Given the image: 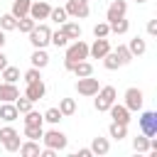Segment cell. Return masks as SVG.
Segmentation results:
<instances>
[{
    "mask_svg": "<svg viewBox=\"0 0 157 157\" xmlns=\"http://www.w3.org/2000/svg\"><path fill=\"white\" fill-rule=\"evenodd\" d=\"M64 10H66V15L74 17V20H86V17L91 15V5H88V0H66Z\"/></svg>",
    "mask_w": 157,
    "mask_h": 157,
    "instance_id": "8",
    "label": "cell"
},
{
    "mask_svg": "<svg viewBox=\"0 0 157 157\" xmlns=\"http://www.w3.org/2000/svg\"><path fill=\"white\" fill-rule=\"evenodd\" d=\"M5 42H7V39H5V32H2V29H0V49H2V47H5Z\"/></svg>",
    "mask_w": 157,
    "mask_h": 157,
    "instance_id": "44",
    "label": "cell"
},
{
    "mask_svg": "<svg viewBox=\"0 0 157 157\" xmlns=\"http://www.w3.org/2000/svg\"><path fill=\"white\" fill-rule=\"evenodd\" d=\"M101 61H103V66H105L108 71H115V69H120V61H118V56H115V52H113V49H110V52H108V54H105Z\"/></svg>",
    "mask_w": 157,
    "mask_h": 157,
    "instance_id": "35",
    "label": "cell"
},
{
    "mask_svg": "<svg viewBox=\"0 0 157 157\" xmlns=\"http://www.w3.org/2000/svg\"><path fill=\"white\" fill-rule=\"evenodd\" d=\"M108 135L113 137V140H125L128 137V125H120V123H113L110 120V125H108Z\"/></svg>",
    "mask_w": 157,
    "mask_h": 157,
    "instance_id": "24",
    "label": "cell"
},
{
    "mask_svg": "<svg viewBox=\"0 0 157 157\" xmlns=\"http://www.w3.org/2000/svg\"><path fill=\"white\" fill-rule=\"evenodd\" d=\"M140 132L147 135V137H155L157 135V113L155 110H140Z\"/></svg>",
    "mask_w": 157,
    "mask_h": 157,
    "instance_id": "7",
    "label": "cell"
},
{
    "mask_svg": "<svg viewBox=\"0 0 157 157\" xmlns=\"http://www.w3.org/2000/svg\"><path fill=\"white\" fill-rule=\"evenodd\" d=\"M115 101H118V91H115V86H101V88L96 91V101H93V105H96L98 113H108V108H110Z\"/></svg>",
    "mask_w": 157,
    "mask_h": 157,
    "instance_id": "3",
    "label": "cell"
},
{
    "mask_svg": "<svg viewBox=\"0 0 157 157\" xmlns=\"http://www.w3.org/2000/svg\"><path fill=\"white\" fill-rule=\"evenodd\" d=\"M25 96H27V98H29L32 103L42 101V98L47 96V86H44V81H42V78H37V81L27 83V88H25Z\"/></svg>",
    "mask_w": 157,
    "mask_h": 157,
    "instance_id": "13",
    "label": "cell"
},
{
    "mask_svg": "<svg viewBox=\"0 0 157 157\" xmlns=\"http://www.w3.org/2000/svg\"><path fill=\"white\" fill-rule=\"evenodd\" d=\"M34 25H37V22H34V20H32L29 15H25V17H20V20H17V29H20L22 34L32 32V27H34Z\"/></svg>",
    "mask_w": 157,
    "mask_h": 157,
    "instance_id": "38",
    "label": "cell"
},
{
    "mask_svg": "<svg viewBox=\"0 0 157 157\" xmlns=\"http://www.w3.org/2000/svg\"><path fill=\"white\" fill-rule=\"evenodd\" d=\"M91 150H93V155H108L110 152V142H108V137H93L91 140Z\"/></svg>",
    "mask_w": 157,
    "mask_h": 157,
    "instance_id": "22",
    "label": "cell"
},
{
    "mask_svg": "<svg viewBox=\"0 0 157 157\" xmlns=\"http://www.w3.org/2000/svg\"><path fill=\"white\" fill-rule=\"evenodd\" d=\"M98 88H101V83H98V78H93V74H91V76H81V78L76 81V91H78V96H83V98H93Z\"/></svg>",
    "mask_w": 157,
    "mask_h": 157,
    "instance_id": "9",
    "label": "cell"
},
{
    "mask_svg": "<svg viewBox=\"0 0 157 157\" xmlns=\"http://www.w3.org/2000/svg\"><path fill=\"white\" fill-rule=\"evenodd\" d=\"M132 150L135 152H140V155H145V152H150V137L147 135H137V137H132Z\"/></svg>",
    "mask_w": 157,
    "mask_h": 157,
    "instance_id": "28",
    "label": "cell"
},
{
    "mask_svg": "<svg viewBox=\"0 0 157 157\" xmlns=\"http://www.w3.org/2000/svg\"><path fill=\"white\" fill-rule=\"evenodd\" d=\"M0 76H2V81H7V83H17L22 74H20V69H17V66H10V64H7V66L0 71Z\"/></svg>",
    "mask_w": 157,
    "mask_h": 157,
    "instance_id": "27",
    "label": "cell"
},
{
    "mask_svg": "<svg viewBox=\"0 0 157 157\" xmlns=\"http://www.w3.org/2000/svg\"><path fill=\"white\" fill-rule=\"evenodd\" d=\"M125 12H128V2H125V0H113V2L108 5V10H105V22L110 25V22L125 17Z\"/></svg>",
    "mask_w": 157,
    "mask_h": 157,
    "instance_id": "12",
    "label": "cell"
},
{
    "mask_svg": "<svg viewBox=\"0 0 157 157\" xmlns=\"http://www.w3.org/2000/svg\"><path fill=\"white\" fill-rule=\"evenodd\" d=\"M76 157H93V150H91V147H81V150L76 152Z\"/></svg>",
    "mask_w": 157,
    "mask_h": 157,
    "instance_id": "42",
    "label": "cell"
},
{
    "mask_svg": "<svg viewBox=\"0 0 157 157\" xmlns=\"http://www.w3.org/2000/svg\"><path fill=\"white\" fill-rule=\"evenodd\" d=\"M147 34L157 37V20H147Z\"/></svg>",
    "mask_w": 157,
    "mask_h": 157,
    "instance_id": "41",
    "label": "cell"
},
{
    "mask_svg": "<svg viewBox=\"0 0 157 157\" xmlns=\"http://www.w3.org/2000/svg\"><path fill=\"white\" fill-rule=\"evenodd\" d=\"M64 49H66V52H64V69H66V71H71V66H74L76 61L88 59V44H86L83 39H74V42H69Z\"/></svg>",
    "mask_w": 157,
    "mask_h": 157,
    "instance_id": "1",
    "label": "cell"
},
{
    "mask_svg": "<svg viewBox=\"0 0 157 157\" xmlns=\"http://www.w3.org/2000/svg\"><path fill=\"white\" fill-rule=\"evenodd\" d=\"M42 132H44L42 125H25L22 137H27V140H42Z\"/></svg>",
    "mask_w": 157,
    "mask_h": 157,
    "instance_id": "32",
    "label": "cell"
},
{
    "mask_svg": "<svg viewBox=\"0 0 157 157\" xmlns=\"http://www.w3.org/2000/svg\"><path fill=\"white\" fill-rule=\"evenodd\" d=\"M27 37H29L32 49H47L49 47V39H52V29H49L47 22H37L32 27V32H27Z\"/></svg>",
    "mask_w": 157,
    "mask_h": 157,
    "instance_id": "2",
    "label": "cell"
},
{
    "mask_svg": "<svg viewBox=\"0 0 157 157\" xmlns=\"http://www.w3.org/2000/svg\"><path fill=\"white\" fill-rule=\"evenodd\" d=\"M42 115H44V123H49V125H59V123H61V118H64L59 108H47Z\"/></svg>",
    "mask_w": 157,
    "mask_h": 157,
    "instance_id": "30",
    "label": "cell"
},
{
    "mask_svg": "<svg viewBox=\"0 0 157 157\" xmlns=\"http://www.w3.org/2000/svg\"><path fill=\"white\" fill-rule=\"evenodd\" d=\"M59 29L69 37V42H74V39H81V34H83V29H81V25L78 22H71V20H66L64 25H59Z\"/></svg>",
    "mask_w": 157,
    "mask_h": 157,
    "instance_id": "16",
    "label": "cell"
},
{
    "mask_svg": "<svg viewBox=\"0 0 157 157\" xmlns=\"http://www.w3.org/2000/svg\"><path fill=\"white\" fill-rule=\"evenodd\" d=\"M17 118H20V113H17L15 103H0V120H5V123H15Z\"/></svg>",
    "mask_w": 157,
    "mask_h": 157,
    "instance_id": "19",
    "label": "cell"
},
{
    "mask_svg": "<svg viewBox=\"0 0 157 157\" xmlns=\"http://www.w3.org/2000/svg\"><path fill=\"white\" fill-rule=\"evenodd\" d=\"M108 52H110L108 37H96L93 44H88V59H103Z\"/></svg>",
    "mask_w": 157,
    "mask_h": 157,
    "instance_id": "10",
    "label": "cell"
},
{
    "mask_svg": "<svg viewBox=\"0 0 157 157\" xmlns=\"http://www.w3.org/2000/svg\"><path fill=\"white\" fill-rule=\"evenodd\" d=\"M49 20H52V22H56V25H64V22L69 20V15H66V10H64V7H52Z\"/></svg>",
    "mask_w": 157,
    "mask_h": 157,
    "instance_id": "36",
    "label": "cell"
},
{
    "mask_svg": "<svg viewBox=\"0 0 157 157\" xmlns=\"http://www.w3.org/2000/svg\"><path fill=\"white\" fill-rule=\"evenodd\" d=\"M115 56H118V61H120V66H128L130 61H132V54H130V49H128V44H118L115 49Z\"/></svg>",
    "mask_w": 157,
    "mask_h": 157,
    "instance_id": "26",
    "label": "cell"
},
{
    "mask_svg": "<svg viewBox=\"0 0 157 157\" xmlns=\"http://www.w3.org/2000/svg\"><path fill=\"white\" fill-rule=\"evenodd\" d=\"M135 2H147V0H135Z\"/></svg>",
    "mask_w": 157,
    "mask_h": 157,
    "instance_id": "45",
    "label": "cell"
},
{
    "mask_svg": "<svg viewBox=\"0 0 157 157\" xmlns=\"http://www.w3.org/2000/svg\"><path fill=\"white\" fill-rule=\"evenodd\" d=\"M42 142H44V147H52V150H56V152H64L66 145H69V137H66L59 128H49V130L42 132Z\"/></svg>",
    "mask_w": 157,
    "mask_h": 157,
    "instance_id": "4",
    "label": "cell"
},
{
    "mask_svg": "<svg viewBox=\"0 0 157 157\" xmlns=\"http://www.w3.org/2000/svg\"><path fill=\"white\" fill-rule=\"evenodd\" d=\"M29 66H34V69H47V66H49V54H47V49H34L32 56H29Z\"/></svg>",
    "mask_w": 157,
    "mask_h": 157,
    "instance_id": "17",
    "label": "cell"
},
{
    "mask_svg": "<svg viewBox=\"0 0 157 157\" xmlns=\"http://www.w3.org/2000/svg\"><path fill=\"white\" fill-rule=\"evenodd\" d=\"M49 44H52V47H56V49H64V47L69 44V37H66L61 29H56V32H52V39H49Z\"/></svg>",
    "mask_w": 157,
    "mask_h": 157,
    "instance_id": "33",
    "label": "cell"
},
{
    "mask_svg": "<svg viewBox=\"0 0 157 157\" xmlns=\"http://www.w3.org/2000/svg\"><path fill=\"white\" fill-rule=\"evenodd\" d=\"M0 142H2V147H5L7 152H17V150H20V145H22V140H20V132H17L12 125H5V128H0Z\"/></svg>",
    "mask_w": 157,
    "mask_h": 157,
    "instance_id": "6",
    "label": "cell"
},
{
    "mask_svg": "<svg viewBox=\"0 0 157 157\" xmlns=\"http://www.w3.org/2000/svg\"><path fill=\"white\" fill-rule=\"evenodd\" d=\"M108 113H110V118H113V123H120V125H130V110L123 105V103H113L110 108H108Z\"/></svg>",
    "mask_w": 157,
    "mask_h": 157,
    "instance_id": "14",
    "label": "cell"
},
{
    "mask_svg": "<svg viewBox=\"0 0 157 157\" xmlns=\"http://www.w3.org/2000/svg\"><path fill=\"white\" fill-rule=\"evenodd\" d=\"M130 29V22L125 20V17H120V20H115V22H110V34H125Z\"/></svg>",
    "mask_w": 157,
    "mask_h": 157,
    "instance_id": "34",
    "label": "cell"
},
{
    "mask_svg": "<svg viewBox=\"0 0 157 157\" xmlns=\"http://www.w3.org/2000/svg\"><path fill=\"white\" fill-rule=\"evenodd\" d=\"M29 5H32V0H12V7H10V12L20 20V17H25V15H29Z\"/></svg>",
    "mask_w": 157,
    "mask_h": 157,
    "instance_id": "23",
    "label": "cell"
},
{
    "mask_svg": "<svg viewBox=\"0 0 157 157\" xmlns=\"http://www.w3.org/2000/svg\"><path fill=\"white\" fill-rule=\"evenodd\" d=\"M123 105L130 110V113H140L142 110V105H145V93L137 88V86H130L125 93H123Z\"/></svg>",
    "mask_w": 157,
    "mask_h": 157,
    "instance_id": "5",
    "label": "cell"
},
{
    "mask_svg": "<svg viewBox=\"0 0 157 157\" xmlns=\"http://www.w3.org/2000/svg\"><path fill=\"white\" fill-rule=\"evenodd\" d=\"M108 34H110V25H108V22L93 25V37H108Z\"/></svg>",
    "mask_w": 157,
    "mask_h": 157,
    "instance_id": "40",
    "label": "cell"
},
{
    "mask_svg": "<svg viewBox=\"0 0 157 157\" xmlns=\"http://www.w3.org/2000/svg\"><path fill=\"white\" fill-rule=\"evenodd\" d=\"M17 96H20V91L15 83H7V81L0 83V103H15Z\"/></svg>",
    "mask_w": 157,
    "mask_h": 157,
    "instance_id": "15",
    "label": "cell"
},
{
    "mask_svg": "<svg viewBox=\"0 0 157 157\" xmlns=\"http://www.w3.org/2000/svg\"><path fill=\"white\" fill-rule=\"evenodd\" d=\"M39 150H42V147H39V140H25L17 152H20L22 157H39Z\"/></svg>",
    "mask_w": 157,
    "mask_h": 157,
    "instance_id": "18",
    "label": "cell"
},
{
    "mask_svg": "<svg viewBox=\"0 0 157 157\" xmlns=\"http://www.w3.org/2000/svg\"><path fill=\"white\" fill-rule=\"evenodd\" d=\"M49 12H52V5H49L47 0H32V5H29V17H32L34 22L49 20Z\"/></svg>",
    "mask_w": 157,
    "mask_h": 157,
    "instance_id": "11",
    "label": "cell"
},
{
    "mask_svg": "<svg viewBox=\"0 0 157 157\" xmlns=\"http://www.w3.org/2000/svg\"><path fill=\"white\" fill-rule=\"evenodd\" d=\"M71 71H74L76 78H81V76H91V74H93V64H91L88 59H83V61H76V64L71 66Z\"/></svg>",
    "mask_w": 157,
    "mask_h": 157,
    "instance_id": "21",
    "label": "cell"
},
{
    "mask_svg": "<svg viewBox=\"0 0 157 157\" xmlns=\"http://www.w3.org/2000/svg\"><path fill=\"white\" fill-rule=\"evenodd\" d=\"M22 115H25V125H42V128H44V115L37 113L34 108L27 110V113H22Z\"/></svg>",
    "mask_w": 157,
    "mask_h": 157,
    "instance_id": "31",
    "label": "cell"
},
{
    "mask_svg": "<svg viewBox=\"0 0 157 157\" xmlns=\"http://www.w3.org/2000/svg\"><path fill=\"white\" fill-rule=\"evenodd\" d=\"M0 29H2V32H12V29H17V17H15L12 12L0 15Z\"/></svg>",
    "mask_w": 157,
    "mask_h": 157,
    "instance_id": "25",
    "label": "cell"
},
{
    "mask_svg": "<svg viewBox=\"0 0 157 157\" xmlns=\"http://www.w3.org/2000/svg\"><path fill=\"white\" fill-rule=\"evenodd\" d=\"M5 66H7V56H5V54H2V49H0V71H2Z\"/></svg>",
    "mask_w": 157,
    "mask_h": 157,
    "instance_id": "43",
    "label": "cell"
},
{
    "mask_svg": "<svg viewBox=\"0 0 157 157\" xmlns=\"http://www.w3.org/2000/svg\"><path fill=\"white\" fill-rule=\"evenodd\" d=\"M59 110H61L64 118L74 115V113H76V101H74V98H61V101H59Z\"/></svg>",
    "mask_w": 157,
    "mask_h": 157,
    "instance_id": "29",
    "label": "cell"
},
{
    "mask_svg": "<svg viewBox=\"0 0 157 157\" xmlns=\"http://www.w3.org/2000/svg\"><path fill=\"white\" fill-rule=\"evenodd\" d=\"M32 105H34V103H32L27 96H17V98H15V108H17V113H20V115H22V113H27V110H32Z\"/></svg>",
    "mask_w": 157,
    "mask_h": 157,
    "instance_id": "37",
    "label": "cell"
},
{
    "mask_svg": "<svg viewBox=\"0 0 157 157\" xmlns=\"http://www.w3.org/2000/svg\"><path fill=\"white\" fill-rule=\"evenodd\" d=\"M128 49H130L132 59H135V56H142V54L147 52V42H145L142 37H132V39L128 42Z\"/></svg>",
    "mask_w": 157,
    "mask_h": 157,
    "instance_id": "20",
    "label": "cell"
},
{
    "mask_svg": "<svg viewBox=\"0 0 157 157\" xmlns=\"http://www.w3.org/2000/svg\"><path fill=\"white\" fill-rule=\"evenodd\" d=\"M22 78H25V83H32V81L42 78V69H34V66H29V69L22 74Z\"/></svg>",
    "mask_w": 157,
    "mask_h": 157,
    "instance_id": "39",
    "label": "cell"
}]
</instances>
